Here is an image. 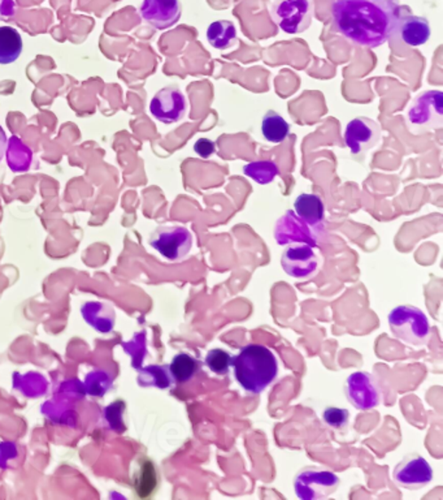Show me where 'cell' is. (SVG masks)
Returning <instances> with one entry per match:
<instances>
[{"label": "cell", "mask_w": 443, "mask_h": 500, "mask_svg": "<svg viewBox=\"0 0 443 500\" xmlns=\"http://www.w3.org/2000/svg\"><path fill=\"white\" fill-rule=\"evenodd\" d=\"M332 13L344 38L376 49L397 32L399 0H333Z\"/></svg>", "instance_id": "1"}, {"label": "cell", "mask_w": 443, "mask_h": 500, "mask_svg": "<svg viewBox=\"0 0 443 500\" xmlns=\"http://www.w3.org/2000/svg\"><path fill=\"white\" fill-rule=\"evenodd\" d=\"M234 376L243 390L262 393L279 375V361L269 348L249 344L233 359Z\"/></svg>", "instance_id": "2"}, {"label": "cell", "mask_w": 443, "mask_h": 500, "mask_svg": "<svg viewBox=\"0 0 443 500\" xmlns=\"http://www.w3.org/2000/svg\"><path fill=\"white\" fill-rule=\"evenodd\" d=\"M388 321L392 335L409 347H423L431 339V325L419 308L397 306L389 314Z\"/></svg>", "instance_id": "3"}, {"label": "cell", "mask_w": 443, "mask_h": 500, "mask_svg": "<svg viewBox=\"0 0 443 500\" xmlns=\"http://www.w3.org/2000/svg\"><path fill=\"white\" fill-rule=\"evenodd\" d=\"M407 125L412 133L439 129L443 125V93L425 90L411 101L407 109Z\"/></svg>", "instance_id": "4"}, {"label": "cell", "mask_w": 443, "mask_h": 500, "mask_svg": "<svg viewBox=\"0 0 443 500\" xmlns=\"http://www.w3.org/2000/svg\"><path fill=\"white\" fill-rule=\"evenodd\" d=\"M273 21L282 32L299 35L312 24V0H274L271 7Z\"/></svg>", "instance_id": "5"}, {"label": "cell", "mask_w": 443, "mask_h": 500, "mask_svg": "<svg viewBox=\"0 0 443 500\" xmlns=\"http://www.w3.org/2000/svg\"><path fill=\"white\" fill-rule=\"evenodd\" d=\"M341 480L337 474L316 466L302 469L294 480L296 496L302 500H321L336 493Z\"/></svg>", "instance_id": "6"}, {"label": "cell", "mask_w": 443, "mask_h": 500, "mask_svg": "<svg viewBox=\"0 0 443 500\" xmlns=\"http://www.w3.org/2000/svg\"><path fill=\"white\" fill-rule=\"evenodd\" d=\"M150 246L165 260L178 262L192 250L193 235L186 227L162 226L151 233Z\"/></svg>", "instance_id": "7"}, {"label": "cell", "mask_w": 443, "mask_h": 500, "mask_svg": "<svg viewBox=\"0 0 443 500\" xmlns=\"http://www.w3.org/2000/svg\"><path fill=\"white\" fill-rule=\"evenodd\" d=\"M322 230L315 229L305 223L296 214L294 210H288L274 226V240L279 246H291V244H307L310 246H318V240Z\"/></svg>", "instance_id": "8"}, {"label": "cell", "mask_w": 443, "mask_h": 500, "mask_svg": "<svg viewBox=\"0 0 443 500\" xmlns=\"http://www.w3.org/2000/svg\"><path fill=\"white\" fill-rule=\"evenodd\" d=\"M187 108L186 97L178 85L159 90L150 102L151 115L164 125L181 122L186 117Z\"/></svg>", "instance_id": "9"}, {"label": "cell", "mask_w": 443, "mask_h": 500, "mask_svg": "<svg viewBox=\"0 0 443 500\" xmlns=\"http://www.w3.org/2000/svg\"><path fill=\"white\" fill-rule=\"evenodd\" d=\"M347 400L360 411H371L381 403V392L375 379L368 373H352L344 384Z\"/></svg>", "instance_id": "10"}, {"label": "cell", "mask_w": 443, "mask_h": 500, "mask_svg": "<svg viewBox=\"0 0 443 500\" xmlns=\"http://www.w3.org/2000/svg\"><path fill=\"white\" fill-rule=\"evenodd\" d=\"M392 479L400 488L407 490H419L433 480V469L431 464L419 455H408L395 466Z\"/></svg>", "instance_id": "11"}, {"label": "cell", "mask_w": 443, "mask_h": 500, "mask_svg": "<svg viewBox=\"0 0 443 500\" xmlns=\"http://www.w3.org/2000/svg\"><path fill=\"white\" fill-rule=\"evenodd\" d=\"M381 139V126L366 117L352 119L344 129V143L354 156L364 154L375 148Z\"/></svg>", "instance_id": "12"}, {"label": "cell", "mask_w": 443, "mask_h": 500, "mask_svg": "<svg viewBox=\"0 0 443 500\" xmlns=\"http://www.w3.org/2000/svg\"><path fill=\"white\" fill-rule=\"evenodd\" d=\"M281 265L286 274L296 279H307L319 268V258L312 246L307 244H291L281 255Z\"/></svg>", "instance_id": "13"}, {"label": "cell", "mask_w": 443, "mask_h": 500, "mask_svg": "<svg viewBox=\"0 0 443 500\" xmlns=\"http://www.w3.org/2000/svg\"><path fill=\"white\" fill-rule=\"evenodd\" d=\"M139 12L155 29H168L181 19V3L179 0H143Z\"/></svg>", "instance_id": "14"}, {"label": "cell", "mask_w": 443, "mask_h": 500, "mask_svg": "<svg viewBox=\"0 0 443 500\" xmlns=\"http://www.w3.org/2000/svg\"><path fill=\"white\" fill-rule=\"evenodd\" d=\"M397 30L403 44L411 47L423 46L431 38V25L422 16H406L398 22Z\"/></svg>", "instance_id": "15"}, {"label": "cell", "mask_w": 443, "mask_h": 500, "mask_svg": "<svg viewBox=\"0 0 443 500\" xmlns=\"http://www.w3.org/2000/svg\"><path fill=\"white\" fill-rule=\"evenodd\" d=\"M294 212L301 216L305 223L322 230L325 216V205L321 197L313 193H302L294 201Z\"/></svg>", "instance_id": "16"}, {"label": "cell", "mask_w": 443, "mask_h": 500, "mask_svg": "<svg viewBox=\"0 0 443 500\" xmlns=\"http://www.w3.org/2000/svg\"><path fill=\"white\" fill-rule=\"evenodd\" d=\"M86 322L102 334L111 333L115 326V311L111 306L103 302H86L81 309Z\"/></svg>", "instance_id": "17"}, {"label": "cell", "mask_w": 443, "mask_h": 500, "mask_svg": "<svg viewBox=\"0 0 443 500\" xmlns=\"http://www.w3.org/2000/svg\"><path fill=\"white\" fill-rule=\"evenodd\" d=\"M24 44L15 28L0 27V64L15 63L21 55Z\"/></svg>", "instance_id": "18"}, {"label": "cell", "mask_w": 443, "mask_h": 500, "mask_svg": "<svg viewBox=\"0 0 443 500\" xmlns=\"http://www.w3.org/2000/svg\"><path fill=\"white\" fill-rule=\"evenodd\" d=\"M207 39L216 50L231 49L237 42L235 25L228 20L212 22L207 29Z\"/></svg>", "instance_id": "19"}, {"label": "cell", "mask_w": 443, "mask_h": 500, "mask_svg": "<svg viewBox=\"0 0 443 500\" xmlns=\"http://www.w3.org/2000/svg\"><path fill=\"white\" fill-rule=\"evenodd\" d=\"M262 134L268 142H284L290 134V125L279 112L269 109L262 119Z\"/></svg>", "instance_id": "20"}, {"label": "cell", "mask_w": 443, "mask_h": 500, "mask_svg": "<svg viewBox=\"0 0 443 500\" xmlns=\"http://www.w3.org/2000/svg\"><path fill=\"white\" fill-rule=\"evenodd\" d=\"M5 153H7L8 167H10L13 173H25V171L29 170L30 165H32V151H30V149L28 148L19 137H11L10 141H7Z\"/></svg>", "instance_id": "21"}, {"label": "cell", "mask_w": 443, "mask_h": 500, "mask_svg": "<svg viewBox=\"0 0 443 500\" xmlns=\"http://www.w3.org/2000/svg\"><path fill=\"white\" fill-rule=\"evenodd\" d=\"M201 367L202 364L198 359L193 358L189 353H178L170 362V372L175 382L186 383L198 375Z\"/></svg>", "instance_id": "22"}, {"label": "cell", "mask_w": 443, "mask_h": 500, "mask_svg": "<svg viewBox=\"0 0 443 500\" xmlns=\"http://www.w3.org/2000/svg\"><path fill=\"white\" fill-rule=\"evenodd\" d=\"M139 384L143 387H158V389H170L175 379L170 375V367L162 365H151L139 372Z\"/></svg>", "instance_id": "23"}, {"label": "cell", "mask_w": 443, "mask_h": 500, "mask_svg": "<svg viewBox=\"0 0 443 500\" xmlns=\"http://www.w3.org/2000/svg\"><path fill=\"white\" fill-rule=\"evenodd\" d=\"M243 173L257 184L266 185L280 176V168L272 161H257L243 165Z\"/></svg>", "instance_id": "24"}, {"label": "cell", "mask_w": 443, "mask_h": 500, "mask_svg": "<svg viewBox=\"0 0 443 500\" xmlns=\"http://www.w3.org/2000/svg\"><path fill=\"white\" fill-rule=\"evenodd\" d=\"M137 490L142 498L150 496L158 488V472L155 465L150 460L143 462L141 472H139L138 479H137Z\"/></svg>", "instance_id": "25"}, {"label": "cell", "mask_w": 443, "mask_h": 500, "mask_svg": "<svg viewBox=\"0 0 443 500\" xmlns=\"http://www.w3.org/2000/svg\"><path fill=\"white\" fill-rule=\"evenodd\" d=\"M233 364V358L228 351L220 350V348H216V350H211L207 355L206 365L212 373L218 375H226L231 370Z\"/></svg>", "instance_id": "26"}, {"label": "cell", "mask_w": 443, "mask_h": 500, "mask_svg": "<svg viewBox=\"0 0 443 500\" xmlns=\"http://www.w3.org/2000/svg\"><path fill=\"white\" fill-rule=\"evenodd\" d=\"M85 386L90 395L102 398L111 389L112 379L111 376L102 372V370H97V372L90 373L88 379H86Z\"/></svg>", "instance_id": "27"}, {"label": "cell", "mask_w": 443, "mask_h": 500, "mask_svg": "<svg viewBox=\"0 0 443 500\" xmlns=\"http://www.w3.org/2000/svg\"><path fill=\"white\" fill-rule=\"evenodd\" d=\"M322 420L328 428L333 430H342L346 428L350 420V413L347 409L336 408V407H329L322 413Z\"/></svg>", "instance_id": "28"}, {"label": "cell", "mask_w": 443, "mask_h": 500, "mask_svg": "<svg viewBox=\"0 0 443 500\" xmlns=\"http://www.w3.org/2000/svg\"><path fill=\"white\" fill-rule=\"evenodd\" d=\"M194 151L201 158H211L213 154L216 153V143L213 142L212 140L202 137V139H199L198 141L195 142Z\"/></svg>", "instance_id": "29"}, {"label": "cell", "mask_w": 443, "mask_h": 500, "mask_svg": "<svg viewBox=\"0 0 443 500\" xmlns=\"http://www.w3.org/2000/svg\"><path fill=\"white\" fill-rule=\"evenodd\" d=\"M16 3L15 0H0V21L15 18Z\"/></svg>", "instance_id": "30"}, {"label": "cell", "mask_w": 443, "mask_h": 500, "mask_svg": "<svg viewBox=\"0 0 443 500\" xmlns=\"http://www.w3.org/2000/svg\"><path fill=\"white\" fill-rule=\"evenodd\" d=\"M13 447H15V445H11V443H3V445H0V468L5 466V463L10 459V454H8V452H10Z\"/></svg>", "instance_id": "31"}, {"label": "cell", "mask_w": 443, "mask_h": 500, "mask_svg": "<svg viewBox=\"0 0 443 500\" xmlns=\"http://www.w3.org/2000/svg\"><path fill=\"white\" fill-rule=\"evenodd\" d=\"M7 136H5L4 129L0 126V162H2L3 157L5 154V149H7Z\"/></svg>", "instance_id": "32"}]
</instances>
